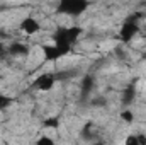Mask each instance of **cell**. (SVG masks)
<instances>
[{"instance_id":"1","label":"cell","mask_w":146,"mask_h":145,"mask_svg":"<svg viewBox=\"0 0 146 145\" xmlns=\"http://www.w3.org/2000/svg\"><path fill=\"white\" fill-rule=\"evenodd\" d=\"M90 2L88 0H58V12L68 17H80L87 12Z\"/></svg>"},{"instance_id":"2","label":"cell","mask_w":146,"mask_h":145,"mask_svg":"<svg viewBox=\"0 0 146 145\" xmlns=\"http://www.w3.org/2000/svg\"><path fill=\"white\" fill-rule=\"evenodd\" d=\"M41 31H42L41 22L37 21L36 17H33V15H26V17L21 19V22H19V33H22V34H26V36H36Z\"/></svg>"},{"instance_id":"3","label":"cell","mask_w":146,"mask_h":145,"mask_svg":"<svg viewBox=\"0 0 146 145\" xmlns=\"http://www.w3.org/2000/svg\"><path fill=\"white\" fill-rule=\"evenodd\" d=\"M56 84V77L54 73H49V72H44V73H39L36 79L33 80V87L39 91V92H48L54 87Z\"/></svg>"},{"instance_id":"4","label":"cell","mask_w":146,"mask_h":145,"mask_svg":"<svg viewBox=\"0 0 146 145\" xmlns=\"http://www.w3.org/2000/svg\"><path fill=\"white\" fill-rule=\"evenodd\" d=\"M7 53L10 56H29L31 55V50L24 43H14V44H10L7 48Z\"/></svg>"},{"instance_id":"5","label":"cell","mask_w":146,"mask_h":145,"mask_svg":"<svg viewBox=\"0 0 146 145\" xmlns=\"http://www.w3.org/2000/svg\"><path fill=\"white\" fill-rule=\"evenodd\" d=\"M14 103V99L10 97V96H5V94H0V111L5 108H9L10 104Z\"/></svg>"},{"instance_id":"6","label":"cell","mask_w":146,"mask_h":145,"mask_svg":"<svg viewBox=\"0 0 146 145\" xmlns=\"http://www.w3.org/2000/svg\"><path fill=\"white\" fill-rule=\"evenodd\" d=\"M121 119H122L124 123L131 125V123L134 121V114H133V111H131V109H127V111H122V113H121Z\"/></svg>"},{"instance_id":"7","label":"cell","mask_w":146,"mask_h":145,"mask_svg":"<svg viewBox=\"0 0 146 145\" xmlns=\"http://www.w3.org/2000/svg\"><path fill=\"white\" fill-rule=\"evenodd\" d=\"M124 142L127 145H138L139 144V138H138V135H129V137L124 138Z\"/></svg>"},{"instance_id":"8","label":"cell","mask_w":146,"mask_h":145,"mask_svg":"<svg viewBox=\"0 0 146 145\" xmlns=\"http://www.w3.org/2000/svg\"><path fill=\"white\" fill-rule=\"evenodd\" d=\"M36 144H48V145H51V144H54V140H53V138H51V137H46V135H42V137H39V138H37L36 140Z\"/></svg>"}]
</instances>
